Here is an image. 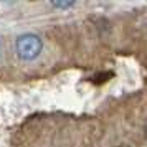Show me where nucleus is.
Masks as SVG:
<instances>
[{
	"label": "nucleus",
	"mask_w": 147,
	"mask_h": 147,
	"mask_svg": "<svg viewBox=\"0 0 147 147\" xmlns=\"http://www.w3.org/2000/svg\"><path fill=\"white\" fill-rule=\"evenodd\" d=\"M73 5L71 2H65V3H61V2H53V7H58V8H69Z\"/></svg>",
	"instance_id": "obj_2"
},
{
	"label": "nucleus",
	"mask_w": 147,
	"mask_h": 147,
	"mask_svg": "<svg viewBox=\"0 0 147 147\" xmlns=\"http://www.w3.org/2000/svg\"><path fill=\"white\" fill-rule=\"evenodd\" d=\"M17 55L18 58L23 61H32L35 58H38L43 48V41L38 35L35 33H25L17 38Z\"/></svg>",
	"instance_id": "obj_1"
}]
</instances>
